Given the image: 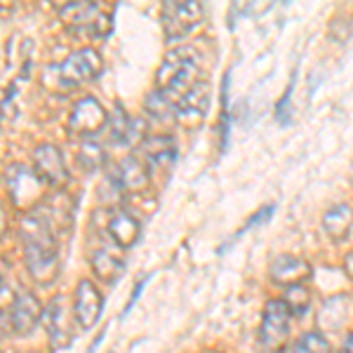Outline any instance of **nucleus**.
<instances>
[{
	"mask_svg": "<svg viewBox=\"0 0 353 353\" xmlns=\"http://www.w3.org/2000/svg\"><path fill=\"white\" fill-rule=\"evenodd\" d=\"M19 236L24 243V259L33 281L41 285L52 283L59 271V248H57V236L48 219L41 212L26 214L21 219Z\"/></svg>",
	"mask_w": 353,
	"mask_h": 353,
	"instance_id": "obj_1",
	"label": "nucleus"
},
{
	"mask_svg": "<svg viewBox=\"0 0 353 353\" xmlns=\"http://www.w3.org/2000/svg\"><path fill=\"white\" fill-rule=\"evenodd\" d=\"M203 83L201 61L191 48H174L163 57V64L156 73V90L179 104L186 94Z\"/></svg>",
	"mask_w": 353,
	"mask_h": 353,
	"instance_id": "obj_2",
	"label": "nucleus"
},
{
	"mask_svg": "<svg viewBox=\"0 0 353 353\" xmlns=\"http://www.w3.org/2000/svg\"><path fill=\"white\" fill-rule=\"evenodd\" d=\"M61 21L76 33L104 38L111 33V12L99 3H68L59 10Z\"/></svg>",
	"mask_w": 353,
	"mask_h": 353,
	"instance_id": "obj_3",
	"label": "nucleus"
},
{
	"mask_svg": "<svg viewBox=\"0 0 353 353\" xmlns=\"http://www.w3.org/2000/svg\"><path fill=\"white\" fill-rule=\"evenodd\" d=\"M5 184H8V196L17 210L26 212L38 205V201L45 196L43 184L45 181L38 176L33 168H26L21 163H14L5 172Z\"/></svg>",
	"mask_w": 353,
	"mask_h": 353,
	"instance_id": "obj_4",
	"label": "nucleus"
},
{
	"mask_svg": "<svg viewBox=\"0 0 353 353\" xmlns=\"http://www.w3.org/2000/svg\"><path fill=\"white\" fill-rule=\"evenodd\" d=\"M290 323H292V313L285 306L283 299H269L261 311L259 323V346L266 351H283L290 339Z\"/></svg>",
	"mask_w": 353,
	"mask_h": 353,
	"instance_id": "obj_5",
	"label": "nucleus"
},
{
	"mask_svg": "<svg viewBox=\"0 0 353 353\" xmlns=\"http://www.w3.org/2000/svg\"><path fill=\"white\" fill-rule=\"evenodd\" d=\"M57 81L64 88H78L83 83H90L104 71V61L101 54L92 48H81L76 52H71L61 64L54 66Z\"/></svg>",
	"mask_w": 353,
	"mask_h": 353,
	"instance_id": "obj_6",
	"label": "nucleus"
},
{
	"mask_svg": "<svg viewBox=\"0 0 353 353\" xmlns=\"http://www.w3.org/2000/svg\"><path fill=\"white\" fill-rule=\"evenodd\" d=\"M203 5L196 0L189 3H165L163 5V31L170 43L181 41L203 21Z\"/></svg>",
	"mask_w": 353,
	"mask_h": 353,
	"instance_id": "obj_7",
	"label": "nucleus"
},
{
	"mask_svg": "<svg viewBox=\"0 0 353 353\" xmlns=\"http://www.w3.org/2000/svg\"><path fill=\"white\" fill-rule=\"evenodd\" d=\"M109 123V113L94 97H83L76 101L68 116V130L76 137H92Z\"/></svg>",
	"mask_w": 353,
	"mask_h": 353,
	"instance_id": "obj_8",
	"label": "nucleus"
},
{
	"mask_svg": "<svg viewBox=\"0 0 353 353\" xmlns=\"http://www.w3.org/2000/svg\"><path fill=\"white\" fill-rule=\"evenodd\" d=\"M101 311H104V297L97 290L92 281H81L73 294V318L83 330L94 327V323L99 321Z\"/></svg>",
	"mask_w": 353,
	"mask_h": 353,
	"instance_id": "obj_9",
	"label": "nucleus"
},
{
	"mask_svg": "<svg viewBox=\"0 0 353 353\" xmlns=\"http://www.w3.org/2000/svg\"><path fill=\"white\" fill-rule=\"evenodd\" d=\"M313 276V269L306 259L297 257V254H281L271 261L269 266V278L273 285L278 288H292V285H301Z\"/></svg>",
	"mask_w": 353,
	"mask_h": 353,
	"instance_id": "obj_10",
	"label": "nucleus"
},
{
	"mask_svg": "<svg viewBox=\"0 0 353 353\" xmlns=\"http://www.w3.org/2000/svg\"><path fill=\"white\" fill-rule=\"evenodd\" d=\"M33 161V170L38 172L43 181L52 186H61L68 179L66 165H64V156L61 151L52 144H38L31 153Z\"/></svg>",
	"mask_w": 353,
	"mask_h": 353,
	"instance_id": "obj_11",
	"label": "nucleus"
},
{
	"mask_svg": "<svg viewBox=\"0 0 353 353\" xmlns=\"http://www.w3.org/2000/svg\"><path fill=\"white\" fill-rule=\"evenodd\" d=\"M111 186L121 193H141L149 186V168H146V163L137 161L134 156L123 158L113 168Z\"/></svg>",
	"mask_w": 353,
	"mask_h": 353,
	"instance_id": "obj_12",
	"label": "nucleus"
},
{
	"mask_svg": "<svg viewBox=\"0 0 353 353\" xmlns=\"http://www.w3.org/2000/svg\"><path fill=\"white\" fill-rule=\"evenodd\" d=\"M43 306L38 304V297L33 292H19L14 299L12 313H10V330L19 337L33 332V327L41 323Z\"/></svg>",
	"mask_w": 353,
	"mask_h": 353,
	"instance_id": "obj_13",
	"label": "nucleus"
},
{
	"mask_svg": "<svg viewBox=\"0 0 353 353\" xmlns=\"http://www.w3.org/2000/svg\"><path fill=\"white\" fill-rule=\"evenodd\" d=\"M45 325H48V334H50V344H52L54 351H64L68 349L73 339L71 325H68V316H66V306L64 299L54 297L50 301L48 311H45Z\"/></svg>",
	"mask_w": 353,
	"mask_h": 353,
	"instance_id": "obj_14",
	"label": "nucleus"
},
{
	"mask_svg": "<svg viewBox=\"0 0 353 353\" xmlns=\"http://www.w3.org/2000/svg\"><path fill=\"white\" fill-rule=\"evenodd\" d=\"M141 153H144L146 168L170 170V165H172L176 158V144L172 137H168V134L144 137V141H141Z\"/></svg>",
	"mask_w": 353,
	"mask_h": 353,
	"instance_id": "obj_15",
	"label": "nucleus"
},
{
	"mask_svg": "<svg viewBox=\"0 0 353 353\" xmlns=\"http://www.w3.org/2000/svg\"><path fill=\"white\" fill-rule=\"evenodd\" d=\"M106 233H109V238L116 243V248L128 250L137 243V238H139V233H141V226L132 214L113 210L109 224H106Z\"/></svg>",
	"mask_w": 353,
	"mask_h": 353,
	"instance_id": "obj_16",
	"label": "nucleus"
},
{
	"mask_svg": "<svg viewBox=\"0 0 353 353\" xmlns=\"http://www.w3.org/2000/svg\"><path fill=\"white\" fill-rule=\"evenodd\" d=\"M109 125H111V139L116 144H134V141H144L146 134H141V123L134 121L121 104H116L113 113H109Z\"/></svg>",
	"mask_w": 353,
	"mask_h": 353,
	"instance_id": "obj_17",
	"label": "nucleus"
},
{
	"mask_svg": "<svg viewBox=\"0 0 353 353\" xmlns=\"http://www.w3.org/2000/svg\"><path fill=\"white\" fill-rule=\"evenodd\" d=\"M92 271H94V276L99 278V281H104V283H109V285H113V283H116L118 278L123 276V271H125L123 254L116 252V250H111V248L94 250V254H92Z\"/></svg>",
	"mask_w": 353,
	"mask_h": 353,
	"instance_id": "obj_18",
	"label": "nucleus"
},
{
	"mask_svg": "<svg viewBox=\"0 0 353 353\" xmlns=\"http://www.w3.org/2000/svg\"><path fill=\"white\" fill-rule=\"evenodd\" d=\"M323 229L332 241H344V238H349V233L353 229V208L346 203L341 205H334V208H330L325 212V217H323Z\"/></svg>",
	"mask_w": 353,
	"mask_h": 353,
	"instance_id": "obj_19",
	"label": "nucleus"
},
{
	"mask_svg": "<svg viewBox=\"0 0 353 353\" xmlns=\"http://www.w3.org/2000/svg\"><path fill=\"white\" fill-rule=\"evenodd\" d=\"M144 111H146V116L153 118V121H158V123L172 125V123L179 121V106H176L170 97L158 92V90H153V92L146 97Z\"/></svg>",
	"mask_w": 353,
	"mask_h": 353,
	"instance_id": "obj_20",
	"label": "nucleus"
},
{
	"mask_svg": "<svg viewBox=\"0 0 353 353\" xmlns=\"http://www.w3.org/2000/svg\"><path fill=\"white\" fill-rule=\"evenodd\" d=\"M283 301H285V306L290 309L292 316H301V313H306L311 309V290L301 283V285H292V288H285V292H283Z\"/></svg>",
	"mask_w": 353,
	"mask_h": 353,
	"instance_id": "obj_21",
	"label": "nucleus"
},
{
	"mask_svg": "<svg viewBox=\"0 0 353 353\" xmlns=\"http://www.w3.org/2000/svg\"><path fill=\"white\" fill-rule=\"evenodd\" d=\"M78 163L83 165L85 172H94L97 168L104 165V151H101V146L94 144V141H85L81 146V153H78Z\"/></svg>",
	"mask_w": 353,
	"mask_h": 353,
	"instance_id": "obj_22",
	"label": "nucleus"
},
{
	"mask_svg": "<svg viewBox=\"0 0 353 353\" xmlns=\"http://www.w3.org/2000/svg\"><path fill=\"white\" fill-rule=\"evenodd\" d=\"M299 351L301 353H332V349H330V341L323 337V332H306L301 334L299 339Z\"/></svg>",
	"mask_w": 353,
	"mask_h": 353,
	"instance_id": "obj_23",
	"label": "nucleus"
},
{
	"mask_svg": "<svg viewBox=\"0 0 353 353\" xmlns=\"http://www.w3.org/2000/svg\"><path fill=\"white\" fill-rule=\"evenodd\" d=\"M17 294L10 288H0V334L10 330V313H12Z\"/></svg>",
	"mask_w": 353,
	"mask_h": 353,
	"instance_id": "obj_24",
	"label": "nucleus"
},
{
	"mask_svg": "<svg viewBox=\"0 0 353 353\" xmlns=\"http://www.w3.org/2000/svg\"><path fill=\"white\" fill-rule=\"evenodd\" d=\"M292 88H294V83H290L288 85V90H285V94H283V99L278 101V106H276V118L281 123H288L290 121V104H292Z\"/></svg>",
	"mask_w": 353,
	"mask_h": 353,
	"instance_id": "obj_25",
	"label": "nucleus"
},
{
	"mask_svg": "<svg viewBox=\"0 0 353 353\" xmlns=\"http://www.w3.org/2000/svg\"><path fill=\"white\" fill-rule=\"evenodd\" d=\"M141 288H144V281H139V283H137V288H134V292H132V297H130V301H128V304H125V309L121 311V316H125V313H128L130 309H132V304H134V301H137V297H139V292H141Z\"/></svg>",
	"mask_w": 353,
	"mask_h": 353,
	"instance_id": "obj_26",
	"label": "nucleus"
},
{
	"mask_svg": "<svg viewBox=\"0 0 353 353\" xmlns=\"http://www.w3.org/2000/svg\"><path fill=\"white\" fill-rule=\"evenodd\" d=\"M344 271H346V276H349L351 281H353V252H349L344 257Z\"/></svg>",
	"mask_w": 353,
	"mask_h": 353,
	"instance_id": "obj_27",
	"label": "nucleus"
},
{
	"mask_svg": "<svg viewBox=\"0 0 353 353\" xmlns=\"http://www.w3.org/2000/svg\"><path fill=\"white\" fill-rule=\"evenodd\" d=\"M5 229H8V212H5V208L0 205V236L5 233Z\"/></svg>",
	"mask_w": 353,
	"mask_h": 353,
	"instance_id": "obj_28",
	"label": "nucleus"
},
{
	"mask_svg": "<svg viewBox=\"0 0 353 353\" xmlns=\"http://www.w3.org/2000/svg\"><path fill=\"white\" fill-rule=\"evenodd\" d=\"M344 353H353V332L346 334V341H344V349H341Z\"/></svg>",
	"mask_w": 353,
	"mask_h": 353,
	"instance_id": "obj_29",
	"label": "nucleus"
},
{
	"mask_svg": "<svg viewBox=\"0 0 353 353\" xmlns=\"http://www.w3.org/2000/svg\"><path fill=\"white\" fill-rule=\"evenodd\" d=\"M5 273H8V261H5V257L0 254V288H3V278Z\"/></svg>",
	"mask_w": 353,
	"mask_h": 353,
	"instance_id": "obj_30",
	"label": "nucleus"
},
{
	"mask_svg": "<svg viewBox=\"0 0 353 353\" xmlns=\"http://www.w3.org/2000/svg\"><path fill=\"white\" fill-rule=\"evenodd\" d=\"M214 353H221V351H214Z\"/></svg>",
	"mask_w": 353,
	"mask_h": 353,
	"instance_id": "obj_31",
	"label": "nucleus"
},
{
	"mask_svg": "<svg viewBox=\"0 0 353 353\" xmlns=\"http://www.w3.org/2000/svg\"><path fill=\"white\" fill-rule=\"evenodd\" d=\"M341 353H344V351H341Z\"/></svg>",
	"mask_w": 353,
	"mask_h": 353,
	"instance_id": "obj_32",
	"label": "nucleus"
}]
</instances>
